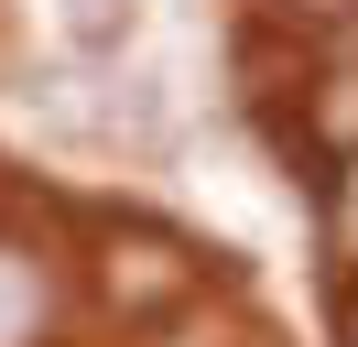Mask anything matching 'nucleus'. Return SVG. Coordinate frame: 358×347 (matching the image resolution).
Masks as SVG:
<instances>
[{"label": "nucleus", "instance_id": "423d86ee", "mask_svg": "<svg viewBox=\"0 0 358 347\" xmlns=\"http://www.w3.org/2000/svg\"><path fill=\"white\" fill-rule=\"evenodd\" d=\"M293 11H348V0H293Z\"/></svg>", "mask_w": 358, "mask_h": 347}, {"label": "nucleus", "instance_id": "20e7f679", "mask_svg": "<svg viewBox=\"0 0 358 347\" xmlns=\"http://www.w3.org/2000/svg\"><path fill=\"white\" fill-rule=\"evenodd\" d=\"M315 130H326V141H358V76H336L326 98H315Z\"/></svg>", "mask_w": 358, "mask_h": 347}, {"label": "nucleus", "instance_id": "39448f33", "mask_svg": "<svg viewBox=\"0 0 358 347\" xmlns=\"http://www.w3.org/2000/svg\"><path fill=\"white\" fill-rule=\"evenodd\" d=\"M326 239H336V260H358V163L336 174V206H326Z\"/></svg>", "mask_w": 358, "mask_h": 347}, {"label": "nucleus", "instance_id": "f257e3e1", "mask_svg": "<svg viewBox=\"0 0 358 347\" xmlns=\"http://www.w3.org/2000/svg\"><path fill=\"white\" fill-rule=\"evenodd\" d=\"M196 250L185 239H163V228H109L98 239V293H109V315H174V304H196Z\"/></svg>", "mask_w": 358, "mask_h": 347}, {"label": "nucleus", "instance_id": "7ed1b4c3", "mask_svg": "<svg viewBox=\"0 0 358 347\" xmlns=\"http://www.w3.org/2000/svg\"><path fill=\"white\" fill-rule=\"evenodd\" d=\"M131 22H141V0H66V33L87 43V55H120Z\"/></svg>", "mask_w": 358, "mask_h": 347}, {"label": "nucleus", "instance_id": "f03ea898", "mask_svg": "<svg viewBox=\"0 0 358 347\" xmlns=\"http://www.w3.org/2000/svg\"><path fill=\"white\" fill-rule=\"evenodd\" d=\"M44 337H55V271L44 250L0 239V347H44Z\"/></svg>", "mask_w": 358, "mask_h": 347}, {"label": "nucleus", "instance_id": "0eeeda50", "mask_svg": "<svg viewBox=\"0 0 358 347\" xmlns=\"http://www.w3.org/2000/svg\"><path fill=\"white\" fill-rule=\"evenodd\" d=\"M348 347H358V304H348Z\"/></svg>", "mask_w": 358, "mask_h": 347}]
</instances>
